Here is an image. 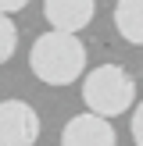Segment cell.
Here are the masks:
<instances>
[{
  "instance_id": "3",
  "label": "cell",
  "mask_w": 143,
  "mask_h": 146,
  "mask_svg": "<svg viewBox=\"0 0 143 146\" xmlns=\"http://www.w3.org/2000/svg\"><path fill=\"white\" fill-rule=\"evenodd\" d=\"M39 114L25 100H0V146H36Z\"/></svg>"
},
{
  "instance_id": "9",
  "label": "cell",
  "mask_w": 143,
  "mask_h": 146,
  "mask_svg": "<svg viewBox=\"0 0 143 146\" xmlns=\"http://www.w3.org/2000/svg\"><path fill=\"white\" fill-rule=\"evenodd\" d=\"M29 0H0V14H14V11H25Z\"/></svg>"
},
{
  "instance_id": "4",
  "label": "cell",
  "mask_w": 143,
  "mask_h": 146,
  "mask_svg": "<svg viewBox=\"0 0 143 146\" xmlns=\"http://www.w3.org/2000/svg\"><path fill=\"white\" fill-rule=\"evenodd\" d=\"M61 146H118V132L100 114H75L61 128Z\"/></svg>"
},
{
  "instance_id": "8",
  "label": "cell",
  "mask_w": 143,
  "mask_h": 146,
  "mask_svg": "<svg viewBox=\"0 0 143 146\" xmlns=\"http://www.w3.org/2000/svg\"><path fill=\"white\" fill-rule=\"evenodd\" d=\"M132 143L143 146V100L132 107Z\"/></svg>"
},
{
  "instance_id": "1",
  "label": "cell",
  "mask_w": 143,
  "mask_h": 146,
  "mask_svg": "<svg viewBox=\"0 0 143 146\" xmlns=\"http://www.w3.org/2000/svg\"><path fill=\"white\" fill-rule=\"evenodd\" d=\"M29 68L47 86H75L86 75V43L72 32H50L36 36L29 50Z\"/></svg>"
},
{
  "instance_id": "7",
  "label": "cell",
  "mask_w": 143,
  "mask_h": 146,
  "mask_svg": "<svg viewBox=\"0 0 143 146\" xmlns=\"http://www.w3.org/2000/svg\"><path fill=\"white\" fill-rule=\"evenodd\" d=\"M18 50V29H14L11 14H0V64H7Z\"/></svg>"
},
{
  "instance_id": "6",
  "label": "cell",
  "mask_w": 143,
  "mask_h": 146,
  "mask_svg": "<svg viewBox=\"0 0 143 146\" xmlns=\"http://www.w3.org/2000/svg\"><path fill=\"white\" fill-rule=\"evenodd\" d=\"M114 29L125 43L143 46V0H118L114 4Z\"/></svg>"
},
{
  "instance_id": "5",
  "label": "cell",
  "mask_w": 143,
  "mask_h": 146,
  "mask_svg": "<svg viewBox=\"0 0 143 146\" xmlns=\"http://www.w3.org/2000/svg\"><path fill=\"white\" fill-rule=\"evenodd\" d=\"M97 14V0H43V18L57 32L79 36V29H86Z\"/></svg>"
},
{
  "instance_id": "2",
  "label": "cell",
  "mask_w": 143,
  "mask_h": 146,
  "mask_svg": "<svg viewBox=\"0 0 143 146\" xmlns=\"http://www.w3.org/2000/svg\"><path fill=\"white\" fill-rule=\"evenodd\" d=\"M136 100V78L122 64H100L82 75V104L90 114L111 121L114 114H129Z\"/></svg>"
}]
</instances>
